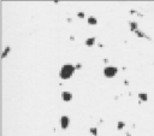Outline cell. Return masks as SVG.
<instances>
[{"label":"cell","instance_id":"obj_12","mask_svg":"<svg viewBox=\"0 0 154 136\" xmlns=\"http://www.w3.org/2000/svg\"><path fill=\"white\" fill-rule=\"evenodd\" d=\"M135 34L137 35L138 37H146V34H145V33H142L141 30H137V32H135Z\"/></svg>","mask_w":154,"mask_h":136},{"label":"cell","instance_id":"obj_5","mask_svg":"<svg viewBox=\"0 0 154 136\" xmlns=\"http://www.w3.org/2000/svg\"><path fill=\"white\" fill-rule=\"evenodd\" d=\"M87 23H88L89 25H96V24H97V18L94 17V16H89V17L87 18Z\"/></svg>","mask_w":154,"mask_h":136},{"label":"cell","instance_id":"obj_15","mask_svg":"<svg viewBox=\"0 0 154 136\" xmlns=\"http://www.w3.org/2000/svg\"><path fill=\"white\" fill-rule=\"evenodd\" d=\"M124 84H125V86H129V82H128V81L125 80V81H124Z\"/></svg>","mask_w":154,"mask_h":136},{"label":"cell","instance_id":"obj_9","mask_svg":"<svg viewBox=\"0 0 154 136\" xmlns=\"http://www.w3.org/2000/svg\"><path fill=\"white\" fill-rule=\"evenodd\" d=\"M138 99L140 101H148V95L146 93H138Z\"/></svg>","mask_w":154,"mask_h":136},{"label":"cell","instance_id":"obj_10","mask_svg":"<svg viewBox=\"0 0 154 136\" xmlns=\"http://www.w3.org/2000/svg\"><path fill=\"white\" fill-rule=\"evenodd\" d=\"M124 128H125V123H124L123 120H119V122L117 123V129H118V130H123Z\"/></svg>","mask_w":154,"mask_h":136},{"label":"cell","instance_id":"obj_6","mask_svg":"<svg viewBox=\"0 0 154 136\" xmlns=\"http://www.w3.org/2000/svg\"><path fill=\"white\" fill-rule=\"evenodd\" d=\"M95 42H96V39L95 37H88L87 40H86V46L87 47H92V46H94L95 45Z\"/></svg>","mask_w":154,"mask_h":136},{"label":"cell","instance_id":"obj_16","mask_svg":"<svg viewBox=\"0 0 154 136\" xmlns=\"http://www.w3.org/2000/svg\"><path fill=\"white\" fill-rule=\"evenodd\" d=\"M125 135H126V136H131V135H130V133H126Z\"/></svg>","mask_w":154,"mask_h":136},{"label":"cell","instance_id":"obj_14","mask_svg":"<svg viewBox=\"0 0 154 136\" xmlns=\"http://www.w3.org/2000/svg\"><path fill=\"white\" fill-rule=\"evenodd\" d=\"M75 68H76V70H80V69H82V64H77V65H75Z\"/></svg>","mask_w":154,"mask_h":136},{"label":"cell","instance_id":"obj_7","mask_svg":"<svg viewBox=\"0 0 154 136\" xmlns=\"http://www.w3.org/2000/svg\"><path fill=\"white\" fill-rule=\"evenodd\" d=\"M10 52H11V47H10V46H6L5 49H4V52H2V54H1V59H5Z\"/></svg>","mask_w":154,"mask_h":136},{"label":"cell","instance_id":"obj_13","mask_svg":"<svg viewBox=\"0 0 154 136\" xmlns=\"http://www.w3.org/2000/svg\"><path fill=\"white\" fill-rule=\"evenodd\" d=\"M77 17H78V18H84L86 15H84V12H78V13H77Z\"/></svg>","mask_w":154,"mask_h":136},{"label":"cell","instance_id":"obj_4","mask_svg":"<svg viewBox=\"0 0 154 136\" xmlns=\"http://www.w3.org/2000/svg\"><path fill=\"white\" fill-rule=\"evenodd\" d=\"M72 98H73V95H72V93H71V92H69V90H63V92H62L63 101L70 102L71 100H72Z\"/></svg>","mask_w":154,"mask_h":136},{"label":"cell","instance_id":"obj_3","mask_svg":"<svg viewBox=\"0 0 154 136\" xmlns=\"http://www.w3.org/2000/svg\"><path fill=\"white\" fill-rule=\"evenodd\" d=\"M69 125H70V118H69V116H62L60 117V128L64 129V130H66L67 128H69Z\"/></svg>","mask_w":154,"mask_h":136},{"label":"cell","instance_id":"obj_2","mask_svg":"<svg viewBox=\"0 0 154 136\" xmlns=\"http://www.w3.org/2000/svg\"><path fill=\"white\" fill-rule=\"evenodd\" d=\"M118 73V68L116 66H106L104 69V76L107 78H112Z\"/></svg>","mask_w":154,"mask_h":136},{"label":"cell","instance_id":"obj_1","mask_svg":"<svg viewBox=\"0 0 154 136\" xmlns=\"http://www.w3.org/2000/svg\"><path fill=\"white\" fill-rule=\"evenodd\" d=\"M75 71H76L75 65H72V64H64L60 68V71H59V77L62 80H64V81H66V80H69V78H71L73 76Z\"/></svg>","mask_w":154,"mask_h":136},{"label":"cell","instance_id":"obj_8","mask_svg":"<svg viewBox=\"0 0 154 136\" xmlns=\"http://www.w3.org/2000/svg\"><path fill=\"white\" fill-rule=\"evenodd\" d=\"M129 24H130V30L131 32H137L138 30V25H137L136 22H129Z\"/></svg>","mask_w":154,"mask_h":136},{"label":"cell","instance_id":"obj_11","mask_svg":"<svg viewBox=\"0 0 154 136\" xmlns=\"http://www.w3.org/2000/svg\"><path fill=\"white\" fill-rule=\"evenodd\" d=\"M89 131H90V134H92L93 136H97V134H99V133H97V129H96V128H94V127L89 129Z\"/></svg>","mask_w":154,"mask_h":136}]
</instances>
